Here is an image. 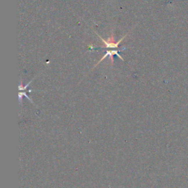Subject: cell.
<instances>
[{
  "instance_id": "1",
  "label": "cell",
  "mask_w": 188,
  "mask_h": 188,
  "mask_svg": "<svg viewBox=\"0 0 188 188\" xmlns=\"http://www.w3.org/2000/svg\"><path fill=\"white\" fill-rule=\"evenodd\" d=\"M95 33L97 35L98 37H99V38L102 40V42H103V45H102V46L99 47V48H101V49H116V48H118V46H119V44H121V41H122L123 40H124V38H125L126 37L127 35L129 34V32H128L127 34H126L124 37H122V38H121L119 41H116L115 42V41L114 34H113V32L111 33V35H110V37L107 40L104 39V38H102V36H100V35H99L96 32H95Z\"/></svg>"
},
{
  "instance_id": "2",
  "label": "cell",
  "mask_w": 188,
  "mask_h": 188,
  "mask_svg": "<svg viewBox=\"0 0 188 188\" xmlns=\"http://www.w3.org/2000/svg\"><path fill=\"white\" fill-rule=\"evenodd\" d=\"M126 49L125 47H123V49H121V50H107V52H106V53H105V55L102 57V59H101V60H99V62H98V63L93 66V68H96V66L99 64V63H102V62L104 60L105 58L107 57H110V61H111V66L113 67V56H114V55L118 56V57L120 58V59H121V60H122L123 62H124V59L121 56V55H119V52H121V51H123V49Z\"/></svg>"
},
{
  "instance_id": "4",
  "label": "cell",
  "mask_w": 188,
  "mask_h": 188,
  "mask_svg": "<svg viewBox=\"0 0 188 188\" xmlns=\"http://www.w3.org/2000/svg\"><path fill=\"white\" fill-rule=\"evenodd\" d=\"M32 82V80H31V81L29 82L27 84V85H24H24H22V80L21 79L20 80V84H19V91H21V92H22V91H25L26 89H27V88H28L29 86H30V84H31Z\"/></svg>"
},
{
  "instance_id": "3",
  "label": "cell",
  "mask_w": 188,
  "mask_h": 188,
  "mask_svg": "<svg viewBox=\"0 0 188 188\" xmlns=\"http://www.w3.org/2000/svg\"><path fill=\"white\" fill-rule=\"evenodd\" d=\"M23 96H25V97L27 98V99H28V100H30V102H31V103L34 104V103H33V101L32 100V99H30V98L28 96H27V93H26L24 92H24L19 91V103H20V104H21V102H22V98H23Z\"/></svg>"
}]
</instances>
